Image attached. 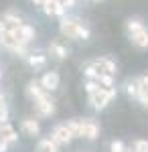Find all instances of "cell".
I'll return each mask as SVG.
<instances>
[{"instance_id": "1", "label": "cell", "mask_w": 148, "mask_h": 152, "mask_svg": "<svg viewBox=\"0 0 148 152\" xmlns=\"http://www.w3.org/2000/svg\"><path fill=\"white\" fill-rule=\"evenodd\" d=\"M59 31L67 39H75V41H87L91 37V28L85 23H81L79 18H75V16H61Z\"/></svg>"}, {"instance_id": "2", "label": "cell", "mask_w": 148, "mask_h": 152, "mask_svg": "<svg viewBox=\"0 0 148 152\" xmlns=\"http://www.w3.org/2000/svg\"><path fill=\"white\" fill-rule=\"evenodd\" d=\"M73 138H85V140H95L97 134H100V124L91 118L85 120H71L67 124Z\"/></svg>"}, {"instance_id": "3", "label": "cell", "mask_w": 148, "mask_h": 152, "mask_svg": "<svg viewBox=\"0 0 148 152\" xmlns=\"http://www.w3.org/2000/svg\"><path fill=\"white\" fill-rule=\"evenodd\" d=\"M126 31H128L134 47L148 49V26L142 23V18H128L126 20Z\"/></svg>"}, {"instance_id": "4", "label": "cell", "mask_w": 148, "mask_h": 152, "mask_svg": "<svg viewBox=\"0 0 148 152\" xmlns=\"http://www.w3.org/2000/svg\"><path fill=\"white\" fill-rule=\"evenodd\" d=\"M114 97H116V87H100V89H95L93 94H89V104H91L93 110L100 112V110H103Z\"/></svg>"}, {"instance_id": "5", "label": "cell", "mask_w": 148, "mask_h": 152, "mask_svg": "<svg viewBox=\"0 0 148 152\" xmlns=\"http://www.w3.org/2000/svg\"><path fill=\"white\" fill-rule=\"evenodd\" d=\"M51 140L55 142L57 146H67L69 142L73 140V134H71L67 124H59L57 128L53 130V134H51Z\"/></svg>"}, {"instance_id": "6", "label": "cell", "mask_w": 148, "mask_h": 152, "mask_svg": "<svg viewBox=\"0 0 148 152\" xmlns=\"http://www.w3.org/2000/svg\"><path fill=\"white\" fill-rule=\"evenodd\" d=\"M34 107H37L39 116H43V118H49V116L55 114V102L51 99L49 94H45L43 97H39V99L34 102Z\"/></svg>"}, {"instance_id": "7", "label": "cell", "mask_w": 148, "mask_h": 152, "mask_svg": "<svg viewBox=\"0 0 148 152\" xmlns=\"http://www.w3.org/2000/svg\"><path fill=\"white\" fill-rule=\"evenodd\" d=\"M91 65H93V69L97 71V73H110V75H114L116 73V61H112L110 57H100L95 59V61H91Z\"/></svg>"}, {"instance_id": "8", "label": "cell", "mask_w": 148, "mask_h": 152, "mask_svg": "<svg viewBox=\"0 0 148 152\" xmlns=\"http://www.w3.org/2000/svg\"><path fill=\"white\" fill-rule=\"evenodd\" d=\"M41 87L45 89L47 94L49 91H55L59 87V73H55V71H49V73H45L43 77H41Z\"/></svg>"}, {"instance_id": "9", "label": "cell", "mask_w": 148, "mask_h": 152, "mask_svg": "<svg viewBox=\"0 0 148 152\" xmlns=\"http://www.w3.org/2000/svg\"><path fill=\"white\" fill-rule=\"evenodd\" d=\"M49 55H53L57 61H63V59L69 57V49L65 47L63 43H59V41H51V45H49Z\"/></svg>"}, {"instance_id": "10", "label": "cell", "mask_w": 148, "mask_h": 152, "mask_svg": "<svg viewBox=\"0 0 148 152\" xmlns=\"http://www.w3.org/2000/svg\"><path fill=\"white\" fill-rule=\"evenodd\" d=\"M41 6H43V10H45L47 14H51V16H65V8L59 4L57 0H43Z\"/></svg>"}, {"instance_id": "11", "label": "cell", "mask_w": 148, "mask_h": 152, "mask_svg": "<svg viewBox=\"0 0 148 152\" xmlns=\"http://www.w3.org/2000/svg\"><path fill=\"white\" fill-rule=\"evenodd\" d=\"M14 33H16V37H18L23 43H26V45L34 39V28L31 26V24H26V23H23L18 28H14Z\"/></svg>"}, {"instance_id": "12", "label": "cell", "mask_w": 148, "mask_h": 152, "mask_svg": "<svg viewBox=\"0 0 148 152\" xmlns=\"http://www.w3.org/2000/svg\"><path fill=\"white\" fill-rule=\"evenodd\" d=\"M0 140H4L8 146L16 140V130L12 128L8 122H2V124H0Z\"/></svg>"}, {"instance_id": "13", "label": "cell", "mask_w": 148, "mask_h": 152, "mask_svg": "<svg viewBox=\"0 0 148 152\" xmlns=\"http://www.w3.org/2000/svg\"><path fill=\"white\" fill-rule=\"evenodd\" d=\"M0 20H2V24H4L8 31H14V28H18V26L23 24V18H21L18 14H14V12H6Z\"/></svg>"}, {"instance_id": "14", "label": "cell", "mask_w": 148, "mask_h": 152, "mask_svg": "<svg viewBox=\"0 0 148 152\" xmlns=\"http://www.w3.org/2000/svg\"><path fill=\"white\" fill-rule=\"evenodd\" d=\"M26 94H29V97H31L33 102H37V99H39V97H43L47 91L41 87V83H39V81H31L29 85H26Z\"/></svg>"}, {"instance_id": "15", "label": "cell", "mask_w": 148, "mask_h": 152, "mask_svg": "<svg viewBox=\"0 0 148 152\" xmlns=\"http://www.w3.org/2000/svg\"><path fill=\"white\" fill-rule=\"evenodd\" d=\"M23 130L29 136H37V134L41 132V126H39V122H37L34 118H24L23 120Z\"/></svg>"}, {"instance_id": "16", "label": "cell", "mask_w": 148, "mask_h": 152, "mask_svg": "<svg viewBox=\"0 0 148 152\" xmlns=\"http://www.w3.org/2000/svg\"><path fill=\"white\" fill-rule=\"evenodd\" d=\"M26 61H29L31 67H45L47 55H43V53H29L26 55Z\"/></svg>"}, {"instance_id": "17", "label": "cell", "mask_w": 148, "mask_h": 152, "mask_svg": "<svg viewBox=\"0 0 148 152\" xmlns=\"http://www.w3.org/2000/svg\"><path fill=\"white\" fill-rule=\"evenodd\" d=\"M126 94L130 95V97H140L142 94H146L142 87H140V83H138V79H134V81H128L126 83Z\"/></svg>"}, {"instance_id": "18", "label": "cell", "mask_w": 148, "mask_h": 152, "mask_svg": "<svg viewBox=\"0 0 148 152\" xmlns=\"http://www.w3.org/2000/svg\"><path fill=\"white\" fill-rule=\"evenodd\" d=\"M39 152H59V146L51 138H45L39 142Z\"/></svg>"}, {"instance_id": "19", "label": "cell", "mask_w": 148, "mask_h": 152, "mask_svg": "<svg viewBox=\"0 0 148 152\" xmlns=\"http://www.w3.org/2000/svg\"><path fill=\"white\" fill-rule=\"evenodd\" d=\"M97 83H100L102 87H114V75H110V73H100V75H97Z\"/></svg>"}, {"instance_id": "20", "label": "cell", "mask_w": 148, "mask_h": 152, "mask_svg": "<svg viewBox=\"0 0 148 152\" xmlns=\"http://www.w3.org/2000/svg\"><path fill=\"white\" fill-rule=\"evenodd\" d=\"M6 120H8V107H6L4 97L0 95V122H6Z\"/></svg>"}, {"instance_id": "21", "label": "cell", "mask_w": 148, "mask_h": 152, "mask_svg": "<svg viewBox=\"0 0 148 152\" xmlns=\"http://www.w3.org/2000/svg\"><path fill=\"white\" fill-rule=\"evenodd\" d=\"M83 87H85V91H87V95H89V94H93L95 89H100L102 85H100V83H97V81H93V79H87Z\"/></svg>"}, {"instance_id": "22", "label": "cell", "mask_w": 148, "mask_h": 152, "mask_svg": "<svg viewBox=\"0 0 148 152\" xmlns=\"http://www.w3.org/2000/svg\"><path fill=\"white\" fill-rule=\"evenodd\" d=\"M110 150L112 152H126V146L122 140H114L112 144H110Z\"/></svg>"}, {"instance_id": "23", "label": "cell", "mask_w": 148, "mask_h": 152, "mask_svg": "<svg viewBox=\"0 0 148 152\" xmlns=\"http://www.w3.org/2000/svg\"><path fill=\"white\" fill-rule=\"evenodd\" d=\"M134 152H148V142L146 140H136L134 142Z\"/></svg>"}, {"instance_id": "24", "label": "cell", "mask_w": 148, "mask_h": 152, "mask_svg": "<svg viewBox=\"0 0 148 152\" xmlns=\"http://www.w3.org/2000/svg\"><path fill=\"white\" fill-rule=\"evenodd\" d=\"M138 83H140V87L148 91V75H142V77H138Z\"/></svg>"}, {"instance_id": "25", "label": "cell", "mask_w": 148, "mask_h": 152, "mask_svg": "<svg viewBox=\"0 0 148 152\" xmlns=\"http://www.w3.org/2000/svg\"><path fill=\"white\" fill-rule=\"evenodd\" d=\"M57 2L63 6V8H65V10H67V8H71V6H75V0H57Z\"/></svg>"}, {"instance_id": "26", "label": "cell", "mask_w": 148, "mask_h": 152, "mask_svg": "<svg viewBox=\"0 0 148 152\" xmlns=\"http://www.w3.org/2000/svg\"><path fill=\"white\" fill-rule=\"evenodd\" d=\"M138 99H140V104H142V105H144V107L148 110V91H146V94H142L140 97H138Z\"/></svg>"}, {"instance_id": "27", "label": "cell", "mask_w": 148, "mask_h": 152, "mask_svg": "<svg viewBox=\"0 0 148 152\" xmlns=\"http://www.w3.org/2000/svg\"><path fill=\"white\" fill-rule=\"evenodd\" d=\"M6 150H8V144L4 140H0V152H6Z\"/></svg>"}, {"instance_id": "28", "label": "cell", "mask_w": 148, "mask_h": 152, "mask_svg": "<svg viewBox=\"0 0 148 152\" xmlns=\"http://www.w3.org/2000/svg\"><path fill=\"white\" fill-rule=\"evenodd\" d=\"M33 2H37V4H41V2H43V0H33Z\"/></svg>"}, {"instance_id": "29", "label": "cell", "mask_w": 148, "mask_h": 152, "mask_svg": "<svg viewBox=\"0 0 148 152\" xmlns=\"http://www.w3.org/2000/svg\"><path fill=\"white\" fill-rule=\"evenodd\" d=\"M89 2H102V0H89Z\"/></svg>"}, {"instance_id": "30", "label": "cell", "mask_w": 148, "mask_h": 152, "mask_svg": "<svg viewBox=\"0 0 148 152\" xmlns=\"http://www.w3.org/2000/svg\"><path fill=\"white\" fill-rule=\"evenodd\" d=\"M0 79H2V71H0Z\"/></svg>"}, {"instance_id": "31", "label": "cell", "mask_w": 148, "mask_h": 152, "mask_svg": "<svg viewBox=\"0 0 148 152\" xmlns=\"http://www.w3.org/2000/svg\"><path fill=\"white\" fill-rule=\"evenodd\" d=\"M126 152H128V150H126Z\"/></svg>"}]
</instances>
